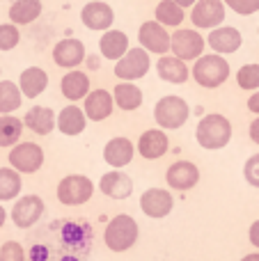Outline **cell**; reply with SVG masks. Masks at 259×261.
Segmentation results:
<instances>
[{"instance_id": "obj_1", "label": "cell", "mask_w": 259, "mask_h": 261, "mask_svg": "<svg viewBox=\"0 0 259 261\" xmlns=\"http://www.w3.org/2000/svg\"><path fill=\"white\" fill-rule=\"evenodd\" d=\"M195 140L206 151H218V149L227 147L229 140H232V124L225 115L209 113L197 122Z\"/></svg>"}, {"instance_id": "obj_2", "label": "cell", "mask_w": 259, "mask_h": 261, "mask_svg": "<svg viewBox=\"0 0 259 261\" xmlns=\"http://www.w3.org/2000/svg\"><path fill=\"white\" fill-rule=\"evenodd\" d=\"M138 234H140L138 222L133 220L131 216H126V213H119V216H115L113 220L106 225V231H103L106 248L117 254L126 252V250H131L133 245H136Z\"/></svg>"}, {"instance_id": "obj_3", "label": "cell", "mask_w": 259, "mask_h": 261, "mask_svg": "<svg viewBox=\"0 0 259 261\" xmlns=\"http://www.w3.org/2000/svg\"><path fill=\"white\" fill-rule=\"evenodd\" d=\"M191 76L195 78V83L200 87L216 90V87H220L229 78V62L225 58H220L218 53L202 55V58H197L195 64H193Z\"/></svg>"}, {"instance_id": "obj_4", "label": "cell", "mask_w": 259, "mask_h": 261, "mask_svg": "<svg viewBox=\"0 0 259 261\" xmlns=\"http://www.w3.org/2000/svg\"><path fill=\"white\" fill-rule=\"evenodd\" d=\"M188 117H191V108H188L186 101H184L182 96H177V94L163 96V99H159L156 101V106H154L156 124H159L161 128H165V130L182 128L184 124L188 122Z\"/></svg>"}, {"instance_id": "obj_5", "label": "cell", "mask_w": 259, "mask_h": 261, "mask_svg": "<svg viewBox=\"0 0 259 261\" xmlns=\"http://www.w3.org/2000/svg\"><path fill=\"white\" fill-rule=\"evenodd\" d=\"M94 195V184L85 174H69L58 184V199L64 206L87 204Z\"/></svg>"}, {"instance_id": "obj_6", "label": "cell", "mask_w": 259, "mask_h": 261, "mask_svg": "<svg viewBox=\"0 0 259 261\" xmlns=\"http://www.w3.org/2000/svg\"><path fill=\"white\" fill-rule=\"evenodd\" d=\"M151 67V60H149V53L145 48H128L126 55L122 60L115 62V76L119 81H126V83H133V81H140L142 76H147Z\"/></svg>"}, {"instance_id": "obj_7", "label": "cell", "mask_w": 259, "mask_h": 261, "mask_svg": "<svg viewBox=\"0 0 259 261\" xmlns=\"http://www.w3.org/2000/svg\"><path fill=\"white\" fill-rule=\"evenodd\" d=\"M9 165L21 174H35L44 165V149L35 142H18L9 149Z\"/></svg>"}, {"instance_id": "obj_8", "label": "cell", "mask_w": 259, "mask_h": 261, "mask_svg": "<svg viewBox=\"0 0 259 261\" xmlns=\"http://www.w3.org/2000/svg\"><path fill=\"white\" fill-rule=\"evenodd\" d=\"M138 41H140V46L147 53L168 55L170 46H172V35L159 21H145L138 28Z\"/></svg>"}, {"instance_id": "obj_9", "label": "cell", "mask_w": 259, "mask_h": 261, "mask_svg": "<svg viewBox=\"0 0 259 261\" xmlns=\"http://www.w3.org/2000/svg\"><path fill=\"white\" fill-rule=\"evenodd\" d=\"M223 0H197L191 7V21L197 30H214L225 21Z\"/></svg>"}, {"instance_id": "obj_10", "label": "cell", "mask_w": 259, "mask_h": 261, "mask_svg": "<svg viewBox=\"0 0 259 261\" xmlns=\"http://www.w3.org/2000/svg\"><path fill=\"white\" fill-rule=\"evenodd\" d=\"M204 46L206 41L202 39V35L197 30H188V28H179L177 32L172 35V55L182 58L184 62L186 60H197L204 55Z\"/></svg>"}, {"instance_id": "obj_11", "label": "cell", "mask_w": 259, "mask_h": 261, "mask_svg": "<svg viewBox=\"0 0 259 261\" xmlns=\"http://www.w3.org/2000/svg\"><path fill=\"white\" fill-rule=\"evenodd\" d=\"M172 208H174V199L170 195V190H165V188H147L140 195V211L147 218L161 220V218L170 216Z\"/></svg>"}, {"instance_id": "obj_12", "label": "cell", "mask_w": 259, "mask_h": 261, "mask_svg": "<svg viewBox=\"0 0 259 261\" xmlns=\"http://www.w3.org/2000/svg\"><path fill=\"white\" fill-rule=\"evenodd\" d=\"M44 199L37 195H23L16 199L12 208V220L18 229H30L35 222H39V218L44 216Z\"/></svg>"}, {"instance_id": "obj_13", "label": "cell", "mask_w": 259, "mask_h": 261, "mask_svg": "<svg viewBox=\"0 0 259 261\" xmlns=\"http://www.w3.org/2000/svg\"><path fill=\"white\" fill-rule=\"evenodd\" d=\"M81 21L87 30L106 32V30H110V25L115 23V12L108 3L92 0V3H87L85 7L81 9Z\"/></svg>"}, {"instance_id": "obj_14", "label": "cell", "mask_w": 259, "mask_h": 261, "mask_svg": "<svg viewBox=\"0 0 259 261\" xmlns=\"http://www.w3.org/2000/svg\"><path fill=\"white\" fill-rule=\"evenodd\" d=\"M165 181H168L170 188L186 193V190H193L197 186V181H200V170H197V165L191 161H177L168 167Z\"/></svg>"}, {"instance_id": "obj_15", "label": "cell", "mask_w": 259, "mask_h": 261, "mask_svg": "<svg viewBox=\"0 0 259 261\" xmlns=\"http://www.w3.org/2000/svg\"><path fill=\"white\" fill-rule=\"evenodd\" d=\"M138 153L147 161H159L161 156H165L170 149V140L165 135L163 128H147L145 133L138 138Z\"/></svg>"}, {"instance_id": "obj_16", "label": "cell", "mask_w": 259, "mask_h": 261, "mask_svg": "<svg viewBox=\"0 0 259 261\" xmlns=\"http://www.w3.org/2000/svg\"><path fill=\"white\" fill-rule=\"evenodd\" d=\"M53 62L62 69H76L78 64L85 62V46L81 39H60L53 48Z\"/></svg>"}, {"instance_id": "obj_17", "label": "cell", "mask_w": 259, "mask_h": 261, "mask_svg": "<svg viewBox=\"0 0 259 261\" xmlns=\"http://www.w3.org/2000/svg\"><path fill=\"white\" fill-rule=\"evenodd\" d=\"M115 99L108 90H92L90 94L83 99V110H85L87 119L92 122H103L113 115Z\"/></svg>"}, {"instance_id": "obj_18", "label": "cell", "mask_w": 259, "mask_h": 261, "mask_svg": "<svg viewBox=\"0 0 259 261\" xmlns=\"http://www.w3.org/2000/svg\"><path fill=\"white\" fill-rule=\"evenodd\" d=\"M206 44L216 50L218 55H229V53H237L243 44V37L237 28L232 25H220V28H214L211 35L206 37Z\"/></svg>"}, {"instance_id": "obj_19", "label": "cell", "mask_w": 259, "mask_h": 261, "mask_svg": "<svg viewBox=\"0 0 259 261\" xmlns=\"http://www.w3.org/2000/svg\"><path fill=\"white\" fill-rule=\"evenodd\" d=\"M156 71H159L161 81L172 83V85H184L191 78V69L177 55H161L156 62Z\"/></svg>"}, {"instance_id": "obj_20", "label": "cell", "mask_w": 259, "mask_h": 261, "mask_svg": "<svg viewBox=\"0 0 259 261\" xmlns=\"http://www.w3.org/2000/svg\"><path fill=\"white\" fill-rule=\"evenodd\" d=\"M138 149L133 147V142L128 138H113L106 142L103 147V161L108 163L110 167H124L128 165V163L133 161V156H136Z\"/></svg>"}, {"instance_id": "obj_21", "label": "cell", "mask_w": 259, "mask_h": 261, "mask_svg": "<svg viewBox=\"0 0 259 261\" xmlns=\"http://www.w3.org/2000/svg\"><path fill=\"white\" fill-rule=\"evenodd\" d=\"M99 190L110 199H126L128 195L133 193V181H131V176H126L124 172L113 170L101 176Z\"/></svg>"}, {"instance_id": "obj_22", "label": "cell", "mask_w": 259, "mask_h": 261, "mask_svg": "<svg viewBox=\"0 0 259 261\" xmlns=\"http://www.w3.org/2000/svg\"><path fill=\"white\" fill-rule=\"evenodd\" d=\"M60 92H62V96L67 101H71V103L85 99V96L90 94V76L83 73V71H78V69H71V71H67L62 76Z\"/></svg>"}, {"instance_id": "obj_23", "label": "cell", "mask_w": 259, "mask_h": 261, "mask_svg": "<svg viewBox=\"0 0 259 261\" xmlns=\"http://www.w3.org/2000/svg\"><path fill=\"white\" fill-rule=\"evenodd\" d=\"M85 126H87V115H85V110H81L76 103L64 106V108L58 113V130L60 133L73 138V135H81L83 130H85Z\"/></svg>"}, {"instance_id": "obj_24", "label": "cell", "mask_w": 259, "mask_h": 261, "mask_svg": "<svg viewBox=\"0 0 259 261\" xmlns=\"http://www.w3.org/2000/svg\"><path fill=\"white\" fill-rule=\"evenodd\" d=\"M99 50L106 60H115V62H117L128 50V37L124 35L122 30H113V28H110V30H106L103 35H101Z\"/></svg>"}, {"instance_id": "obj_25", "label": "cell", "mask_w": 259, "mask_h": 261, "mask_svg": "<svg viewBox=\"0 0 259 261\" xmlns=\"http://www.w3.org/2000/svg\"><path fill=\"white\" fill-rule=\"evenodd\" d=\"M18 87H21L23 96H28V99H37V96L44 94V90L48 87V73L39 67L23 69V73L18 76Z\"/></svg>"}, {"instance_id": "obj_26", "label": "cell", "mask_w": 259, "mask_h": 261, "mask_svg": "<svg viewBox=\"0 0 259 261\" xmlns=\"http://www.w3.org/2000/svg\"><path fill=\"white\" fill-rule=\"evenodd\" d=\"M23 124H25V128H30L32 133H37V135H48L50 130L55 128L58 119H55V113L50 108H46V106H35V108H30L25 113Z\"/></svg>"}, {"instance_id": "obj_27", "label": "cell", "mask_w": 259, "mask_h": 261, "mask_svg": "<svg viewBox=\"0 0 259 261\" xmlns=\"http://www.w3.org/2000/svg\"><path fill=\"white\" fill-rule=\"evenodd\" d=\"M41 9H44L41 0H16L9 7V21L14 25H28V23L39 18Z\"/></svg>"}, {"instance_id": "obj_28", "label": "cell", "mask_w": 259, "mask_h": 261, "mask_svg": "<svg viewBox=\"0 0 259 261\" xmlns=\"http://www.w3.org/2000/svg\"><path fill=\"white\" fill-rule=\"evenodd\" d=\"M113 99L115 103L119 106L122 110H126V113H131V110H138L142 106V90L138 85H133V83H117L113 90Z\"/></svg>"}, {"instance_id": "obj_29", "label": "cell", "mask_w": 259, "mask_h": 261, "mask_svg": "<svg viewBox=\"0 0 259 261\" xmlns=\"http://www.w3.org/2000/svg\"><path fill=\"white\" fill-rule=\"evenodd\" d=\"M186 9L184 7H179L174 0H161L159 5H156V9H154V16H156V21L161 23V25H165V28H179L182 25V21L186 18Z\"/></svg>"}, {"instance_id": "obj_30", "label": "cell", "mask_w": 259, "mask_h": 261, "mask_svg": "<svg viewBox=\"0 0 259 261\" xmlns=\"http://www.w3.org/2000/svg\"><path fill=\"white\" fill-rule=\"evenodd\" d=\"M21 188V172H16L14 167H0V202L18 197Z\"/></svg>"}, {"instance_id": "obj_31", "label": "cell", "mask_w": 259, "mask_h": 261, "mask_svg": "<svg viewBox=\"0 0 259 261\" xmlns=\"http://www.w3.org/2000/svg\"><path fill=\"white\" fill-rule=\"evenodd\" d=\"M23 92L16 83L12 81H0V115H9L14 110L21 108Z\"/></svg>"}, {"instance_id": "obj_32", "label": "cell", "mask_w": 259, "mask_h": 261, "mask_svg": "<svg viewBox=\"0 0 259 261\" xmlns=\"http://www.w3.org/2000/svg\"><path fill=\"white\" fill-rule=\"evenodd\" d=\"M25 124L14 115H0V147H12L18 142Z\"/></svg>"}, {"instance_id": "obj_33", "label": "cell", "mask_w": 259, "mask_h": 261, "mask_svg": "<svg viewBox=\"0 0 259 261\" xmlns=\"http://www.w3.org/2000/svg\"><path fill=\"white\" fill-rule=\"evenodd\" d=\"M237 85L246 92L259 90V64H243L237 71Z\"/></svg>"}, {"instance_id": "obj_34", "label": "cell", "mask_w": 259, "mask_h": 261, "mask_svg": "<svg viewBox=\"0 0 259 261\" xmlns=\"http://www.w3.org/2000/svg\"><path fill=\"white\" fill-rule=\"evenodd\" d=\"M18 41H21L18 25H14V23H3V25H0V50L16 48Z\"/></svg>"}, {"instance_id": "obj_35", "label": "cell", "mask_w": 259, "mask_h": 261, "mask_svg": "<svg viewBox=\"0 0 259 261\" xmlns=\"http://www.w3.org/2000/svg\"><path fill=\"white\" fill-rule=\"evenodd\" d=\"M0 261H25V252L18 241H7L0 248Z\"/></svg>"}, {"instance_id": "obj_36", "label": "cell", "mask_w": 259, "mask_h": 261, "mask_svg": "<svg viewBox=\"0 0 259 261\" xmlns=\"http://www.w3.org/2000/svg\"><path fill=\"white\" fill-rule=\"evenodd\" d=\"M223 3L241 16H250L259 9V0H223Z\"/></svg>"}, {"instance_id": "obj_37", "label": "cell", "mask_w": 259, "mask_h": 261, "mask_svg": "<svg viewBox=\"0 0 259 261\" xmlns=\"http://www.w3.org/2000/svg\"><path fill=\"white\" fill-rule=\"evenodd\" d=\"M243 176H246V181L252 188H259V153H255V156H250L246 161V165H243Z\"/></svg>"}, {"instance_id": "obj_38", "label": "cell", "mask_w": 259, "mask_h": 261, "mask_svg": "<svg viewBox=\"0 0 259 261\" xmlns=\"http://www.w3.org/2000/svg\"><path fill=\"white\" fill-rule=\"evenodd\" d=\"M248 239H250V243L259 250V220H255L250 225V229H248Z\"/></svg>"}, {"instance_id": "obj_39", "label": "cell", "mask_w": 259, "mask_h": 261, "mask_svg": "<svg viewBox=\"0 0 259 261\" xmlns=\"http://www.w3.org/2000/svg\"><path fill=\"white\" fill-rule=\"evenodd\" d=\"M248 110L259 115V90L255 92V94H250V99H248Z\"/></svg>"}, {"instance_id": "obj_40", "label": "cell", "mask_w": 259, "mask_h": 261, "mask_svg": "<svg viewBox=\"0 0 259 261\" xmlns=\"http://www.w3.org/2000/svg\"><path fill=\"white\" fill-rule=\"evenodd\" d=\"M250 140L255 144H259V117H255L250 124Z\"/></svg>"}, {"instance_id": "obj_41", "label": "cell", "mask_w": 259, "mask_h": 261, "mask_svg": "<svg viewBox=\"0 0 259 261\" xmlns=\"http://www.w3.org/2000/svg\"><path fill=\"white\" fill-rule=\"evenodd\" d=\"M174 3L179 5V7H184V9H188V7H193V5L197 3V0H174Z\"/></svg>"}, {"instance_id": "obj_42", "label": "cell", "mask_w": 259, "mask_h": 261, "mask_svg": "<svg viewBox=\"0 0 259 261\" xmlns=\"http://www.w3.org/2000/svg\"><path fill=\"white\" fill-rule=\"evenodd\" d=\"M241 261H259V252H250V254H246Z\"/></svg>"}, {"instance_id": "obj_43", "label": "cell", "mask_w": 259, "mask_h": 261, "mask_svg": "<svg viewBox=\"0 0 259 261\" xmlns=\"http://www.w3.org/2000/svg\"><path fill=\"white\" fill-rule=\"evenodd\" d=\"M5 220H7V211L3 208V204H0V227L5 225Z\"/></svg>"}]
</instances>
